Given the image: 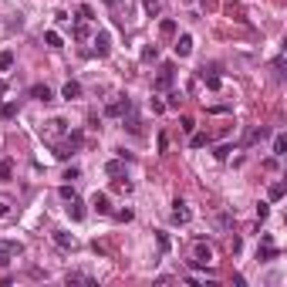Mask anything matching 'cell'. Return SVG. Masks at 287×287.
<instances>
[{"mask_svg":"<svg viewBox=\"0 0 287 287\" xmlns=\"http://www.w3.org/2000/svg\"><path fill=\"white\" fill-rule=\"evenodd\" d=\"M81 139H85L81 132H71L64 142H61V145H57V159H71V155L81 149Z\"/></svg>","mask_w":287,"mask_h":287,"instance_id":"1","label":"cell"},{"mask_svg":"<svg viewBox=\"0 0 287 287\" xmlns=\"http://www.w3.org/2000/svg\"><path fill=\"white\" fill-rule=\"evenodd\" d=\"M20 253H24V243H17V240H0V267L10 264V260L20 257Z\"/></svg>","mask_w":287,"mask_h":287,"instance_id":"2","label":"cell"},{"mask_svg":"<svg viewBox=\"0 0 287 287\" xmlns=\"http://www.w3.org/2000/svg\"><path fill=\"white\" fill-rule=\"evenodd\" d=\"M172 78H176V68H172V64H162L159 75H155V81H152V88L155 92H166V88L172 85Z\"/></svg>","mask_w":287,"mask_h":287,"instance_id":"3","label":"cell"},{"mask_svg":"<svg viewBox=\"0 0 287 287\" xmlns=\"http://www.w3.org/2000/svg\"><path fill=\"white\" fill-rule=\"evenodd\" d=\"M192 264H196V267H210L213 264V250L206 247V243H196V247H192Z\"/></svg>","mask_w":287,"mask_h":287,"instance_id":"4","label":"cell"},{"mask_svg":"<svg viewBox=\"0 0 287 287\" xmlns=\"http://www.w3.org/2000/svg\"><path fill=\"white\" fill-rule=\"evenodd\" d=\"M129 108H132V101H129V98H115V101H108L105 115H108V118H125Z\"/></svg>","mask_w":287,"mask_h":287,"instance_id":"5","label":"cell"},{"mask_svg":"<svg viewBox=\"0 0 287 287\" xmlns=\"http://www.w3.org/2000/svg\"><path fill=\"white\" fill-rule=\"evenodd\" d=\"M61 132H64V122H61V118H51V122H44V129H41V135H44L48 142H54Z\"/></svg>","mask_w":287,"mask_h":287,"instance_id":"6","label":"cell"},{"mask_svg":"<svg viewBox=\"0 0 287 287\" xmlns=\"http://www.w3.org/2000/svg\"><path fill=\"white\" fill-rule=\"evenodd\" d=\"M64 284H88V287H95V277H92V274H81V270H68V274H64Z\"/></svg>","mask_w":287,"mask_h":287,"instance_id":"7","label":"cell"},{"mask_svg":"<svg viewBox=\"0 0 287 287\" xmlns=\"http://www.w3.org/2000/svg\"><path fill=\"white\" fill-rule=\"evenodd\" d=\"M172 206H176V210H172V223H179V227H183V223H190V216H192V213L186 210V203H183V199H176Z\"/></svg>","mask_w":287,"mask_h":287,"instance_id":"8","label":"cell"},{"mask_svg":"<svg viewBox=\"0 0 287 287\" xmlns=\"http://www.w3.org/2000/svg\"><path fill=\"white\" fill-rule=\"evenodd\" d=\"M95 51H98L101 57H105L108 51H112V38H108L105 31H98V34H95Z\"/></svg>","mask_w":287,"mask_h":287,"instance_id":"9","label":"cell"},{"mask_svg":"<svg viewBox=\"0 0 287 287\" xmlns=\"http://www.w3.org/2000/svg\"><path fill=\"white\" fill-rule=\"evenodd\" d=\"M68 216H71V220H75V223H81V220H85V206H81V199H68Z\"/></svg>","mask_w":287,"mask_h":287,"instance_id":"10","label":"cell"},{"mask_svg":"<svg viewBox=\"0 0 287 287\" xmlns=\"http://www.w3.org/2000/svg\"><path fill=\"white\" fill-rule=\"evenodd\" d=\"M54 243H57L61 250H75V247H78V240H75V237H71V233H61V230L54 233Z\"/></svg>","mask_w":287,"mask_h":287,"instance_id":"11","label":"cell"},{"mask_svg":"<svg viewBox=\"0 0 287 287\" xmlns=\"http://www.w3.org/2000/svg\"><path fill=\"white\" fill-rule=\"evenodd\" d=\"M31 98H38V101H51L54 92H51L48 85H31Z\"/></svg>","mask_w":287,"mask_h":287,"instance_id":"12","label":"cell"},{"mask_svg":"<svg viewBox=\"0 0 287 287\" xmlns=\"http://www.w3.org/2000/svg\"><path fill=\"white\" fill-rule=\"evenodd\" d=\"M92 206H95V213H101V216H105V213H112V206H108V196H105V192H95Z\"/></svg>","mask_w":287,"mask_h":287,"instance_id":"13","label":"cell"},{"mask_svg":"<svg viewBox=\"0 0 287 287\" xmlns=\"http://www.w3.org/2000/svg\"><path fill=\"white\" fill-rule=\"evenodd\" d=\"M190 51H192V38H190V34H183V38L176 41V54H179V57H186Z\"/></svg>","mask_w":287,"mask_h":287,"instance_id":"14","label":"cell"},{"mask_svg":"<svg viewBox=\"0 0 287 287\" xmlns=\"http://www.w3.org/2000/svg\"><path fill=\"white\" fill-rule=\"evenodd\" d=\"M105 172H108V176H115V179H118V176H125V162H122V159H112V162H108V166H105Z\"/></svg>","mask_w":287,"mask_h":287,"instance_id":"15","label":"cell"},{"mask_svg":"<svg viewBox=\"0 0 287 287\" xmlns=\"http://www.w3.org/2000/svg\"><path fill=\"white\" fill-rule=\"evenodd\" d=\"M61 95H64L68 101H71V98H78V95H81V85H78V81H68V85L61 88Z\"/></svg>","mask_w":287,"mask_h":287,"instance_id":"16","label":"cell"},{"mask_svg":"<svg viewBox=\"0 0 287 287\" xmlns=\"http://www.w3.org/2000/svg\"><path fill=\"white\" fill-rule=\"evenodd\" d=\"M274 155H287V135H274Z\"/></svg>","mask_w":287,"mask_h":287,"instance_id":"17","label":"cell"},{"mask_svg":"<svg viewBox=\"0 0 287 287\" xmlns=\"http://www.w3.org/2000/svg\"><path fill=\"white\" fill-rule=\"evenodd\" d=\"M267 135H270V129H264V125H260V129H253V132L247 135V142L253 145V142H260V139H267Z\"/></svg>","mask_w":287,"mask_h":287,"instance_id":"18","label":"cell"},{"mask_svg":"<svg viewBox=\"0 0 287 287\" xmlns=\"http://www.w3.org/2000/svg\"><path fill=\"white\" fill-rule=\"evenodd\" d=\"M10 176H14V162L3 159V162H0V179H10Z\"/></svg>","mask_w":287,"mask_h":287,"instance_id":"19","label":"cell"},{"mask_svg":"<svg viewBox=\"0 0 287 287\" xmlns=\"http://www.w3.org/2000/svg\"><path fill=\"white\" fill-rule=\"evenodd\" d=\"M10 68H14V54L3 51V54H0V71H10Z\"/></svg>","mask_w":287,"mask_h":287,"instance_id":"20","label":"cell"},{"mask_svg":"<svg viewBox=\"0 0 287 287\" xmlns=\"http://www.w3.org/2000/svg\"><path fill=\"white\" fill-rule=\"evenodd\" d=\"M159 31H162V38H172V34H176V20H162Z\"/></svg>","mask_w":287,"mask_h":287,"instance_id":"21","label":"cell"},{"mask_svg":"<svg viewBox=\"0 0 287 287\" xmlns=\"http://www.w3.org/2000/svg\"><path fill=\"white\" fill-rule=\"evenodd\" d=\"M44 41H48L51 48H64V44H61V34H57V31H48V34H44Z\"/></svg>","mask_w":287,"mask_h":287,"instance_id":"22","label":"cell"},{"mask_svg":"<svg viewBox=\"0 0 287 287\" xmlns=\"http://www.w3.org/2000/svg\"><path fill=\"white\" fill-rule=\"evenodd\" d=\"M192 145H196V149L210 145V135H206V132H196V135H192Z\"/></svg>","mask_w":287,"mask_h":287,"instance_id":"23","label":"cell"},{"mask_svg":"<svg viewBox=\"0 0 287 287\" xmlns=\"http://www.w3.org/2000/svg\"><path fill=\"white\" fill-rule=\"evenodd\" d=\"M0 115H3V118H14V115H17V105H14V101H3Z\"/></svg>","mask_w":287,"mask_h":287,"instance_id":"24","label":"cell"},{"mask_svg":"<svg viewBox=\"0 0 287 287\" xmlns=\"http://www.w3.org/2000/svg\"><path fill=\"white\" fill-rule=\"evenodd\" d=\"M95 17V10H92V7H85V3H81V7H78V20H92Z\"/></svg>","mask_w":287,"mask_h":287,"instance_id":"25","label":"cell"},{"mask_svg":"<svg viewBox=\"0 0 287 287\" xmlns=\"http://www.w3.org/2000/svg\"><path fill=\"white\" fill-rule=\"evenodd\" d=\"M203 81H206V88H213V92L220 88V78L216 75H206V71H203Z\"/></svg>","mask_w":287,"mask_h":287,"instance_id":"26","label":"cell"},{"mask_svg":"<svg viewBox=\"0 0 287 287\" xmlns=\"http://www.w3.org/2000/svg\"><path fill=\"white\" fill-rule=\"evenodd\" d=\"M281 196H284V183H274L270 186V199H281Z\"/></svg>","mask_w":287,"mask_h":287,"instance_id":"27","label":"cell"},{"mask_svg":"<svg viewBox=\"0 0 287 287\" xmlns=\"http://www.w3.org/2000/svg\"><path fill=\"white\" fill-rule=\"evenodd\" d=\"M155 57H159V51H155V44H152V48H145V51H142V61H155Z\"/></svg>","mask_w":287,"mask_h":287,"instance_id":"28","label":"cell"},{"mask_svg":"<svg viewBox=\"0 0 287 287\" xmlns=\"http://www.w3.org/2000/svg\"><path fill=\"white\" fill-rule=\"evenodd\" d=\"M115 220H118V223H129V220H132V210H118V213H115Z\"/></svg>","mask_w":287,"mask_h":287,"instance_id":"29","label":"cell"},{"mask_svg":"<svg viewBox=\"0 0 287 287\" xmlns=\"http://www.w3.org/2000/svg\"><path fill=\"white\" fill-rule=\"evenodd\" d=\"M78 192H75V186H61V199H75Z\"/></svg>","mask_w":287,"mask_h":287,"instance_id":"30","label":"cell"},{"mask_svg":"<svg viewBox=\"0 0 287 287\" xmlns=\"http://www.w3.org/2000/svg\"><path fill=\"white\" fill-rule=\"evenodd\" d=\"M142 3H145V10H149V14H155V10H159V0H142Z\"/></svg>","mask_w":287,"mask_h":287,"instance_id":"31","label":"cell"},{"mask_svg":"<svg viewBox=\"0 0 287 287\" xmlns=\"http://www.w3.org/2000/svg\"><path fill=\"white\" fill-rule=\"evenodd\" d=\"M267 213H270L267 203H260V206H257V220H267Z\"/></svg>","mask_w":287,"mask_h":287,"instance_id":"32","label":"cell"},{"mask_svg":"<svg viewBox=\"0 0 287 287\" xmlns=\"http://www.w3.org/2000/svg\"><path fill=\"white\" fill-rule=\"evenodd\" d=\"M3 92H7V81H0V95H3Z\"/></svg>","mask_w":287,"mask_h":287,"instance_id":"33","label":"cell"},{"mask_svg":"<svg viewBox=\"0 0 287 287\" xmlns=\"http://www.w3.org/2000/svg\"><path fill=\"white\" fill-rule=\"evenodd\" d=\"M0 213H7V203H3V199H0Z\"/></svg>","mask_w":287,"mask_h":287,"instance_id":"34","label":"cell"}]
</instances>
